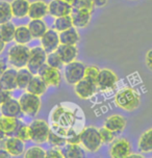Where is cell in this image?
<instances>
[{"instance_id":"6da1fadb","label":"cell","mask_w":152,"mask_h":158,"mask_svg":"<svg viewBox=\"0 0 152 158\" xmlns=\"http://www.w3.org/2000/svg\"><path fill=\"white\" fill-rule=\"evenodd\" d=\"M141 96L137 89L132 87H124L115 96V104L127 111H132L140 106Z\"/></svg>"},{"instance_id":"7a4b0ae2","label":"cell","mask_w":152,"mask_h":158,"mask_svg":"<svg viewBox=\"0 0 152 158\" xmlns=\"http://www.w3.org/2000/svg\"><path fill=\"white\" fill-rule=\"evenodd\" d=\"M79 138L81 147L89 153H96L103 145L99 129L96 127H84L80 131Z\"/></svg>"},{"instance_id":"3957f363","label":"cell","mask_w":152,"mask_h":158,"mask_svg":"<svg viewBox=\"0 0 152 158\" xmlns=\"http://www.w3.org/2000/svg\"><path fill=\"white\" fill-rule=\"evenodd\" d=\"M30 55V48L26 45L15 44L7 51V61L13 68L19 70L26 68Z\"/></svg>"},{"instance_id":"277c9868","label":"cell","mask_w":152,"mask_h":158,"mask_svg":"<svg viewBox=\"0 0 152 158\" xmlns=\"http://www.w3.org/2000/svg\"><path fill=\"white\" fill-rule=\"evenodd\" d=\"M30 132V140L35 143H44L48 140L51 131L49 124L42 118H36L28 125Z\"/></svg>"},{"instance_id":"5b68a950","label":"cell","mask_w":152,"mask_h":158,"mask_svg":"<svg viewBox=\"0 0 152 158\" xmlns=\"http://www.w3.org/2000/svg\"><path fill=\"white\" fill-rule=\"evenodd\" d=\"M19 103L21 105L23 114H26L32 118L38 115L42 105L40 96H36L28 92L21 95V97L19 98Z\"/></svg>"},{"instance_id":"8992f818","label":"cell","mask_w":152,"mask_h":158,"mask_svg":"<svg viewBox=\"0 0 152 158\" xmlns=\"http://www.w3.org/2000/svg\"><path fill=\"white\" fill-rule=\"evenodd\" d=\"M86 66L83 63L74 60L72 63L65 64L64 68V78L66 82L70 85H74L84 77Z\"/></svg>"},{"instance_id":"52a82bcc","label":"cell","mask_w":152,"mask_h":158,"mask_svg":"<svg viewBox=\"0 0 152 158\" xmlns=\"http://www.w3.org/2000/svg\"><path fill=\"white\" fill-rule=\"evenodd\" d=\"M118 82H119V78L114 71L108 68L100 70L97 78V87L102 93L112 92V89H116Z\"/></svg>"},{"instance_id":"ba28073f","label":"cell","mask_w":152,"mask_h":158,"mask_svg":"<svg viewBox=\"0 0 152 158\" xmlns=\"http://www.w3.org/2000/svg\"><path fill=\"white\" fill-rule=\"evenodd\" d=\"M47 54L48 53L45 51V49L42 46H35L30 48L29 60H28L26 68L33 75L38 74L39 70L46 64Z\"/></svg>"},{"instance_id":"9c48e42d","label":"cell","mask_w":152,"mask_h":158,"mask_svg":"<svg viewBox=\"0 0 152 158\" xmlns=\"http://www.w3.org/2000/svg\"><path fill=\"white\" fill-rule=\"evenodd\" d=\"M45 81V83L48 86L57 87L61 82V73L60 69L50 67L47 64H45L43 67L39 70L38 74Z\"/></svg>"},{"instance_id":"30bf717a","label":"cell","mask_w":152,"mask_h":158,"mask_svg":"<svg viewBox=\"0 0 152 158\" xmlns=\"http://www.w3.org/2000/svg\"><path fill=\"white\" fill-rule=\"evenodd\" d=\"M97 89V84L86 77H83L77 83L74 84V92L76 96L82 100L91 99L95 95Z\"/></svg>"},{"instance_id":"8fae6325","label":"cell","mask_w":152,"mask_h":158,"mask_svg":"<svg viewBox=\"0 0 152 158\" xmlns=\"http://www.w3.org/2000/svg\"><path fill=\"white\" fill-rule=\"evenodd\" d=\"M131 153V143L127 138H117L111 143L109 156L112 158H127Z\"/></svg>"},{"instance_id":"7c38bea8","label":"cell","mask_w":152,"mask_h":158,"mask_svg":"<svg viewBox=\"0 0 152 158\" xmlns=\"http://www.w3.org/2000/svg\"><path fill=\"white\" fill-rule=\"evenodd\" d=\"M72 10V4L63 0H51L48 3V14L53 18L71 15Z\"/></svg>"},{"instance_id":"4fadbf2b","label":"cell","mask_w":152,"mask_h":158,"mask_svg":"<svg viewBox=\"0 0 152 158\" xmlns=\"http://www.w3.org/2000/svg\"><path fill=\"white\" fill-rule=\"evenodd\" d=\"M41 46L44 48L47 53L53 52L60 46V33L55 29H47V31L42 35Z\"/></svg>"},{"instance_id":"5bb4252c","label":"cell","mask_w":152,"mask_h":158,"mask_svg":"<svg viewBox=\"0 0 152 158\" xmlns=\"http://www.w3.org/2000/svg\"><path fill=\"white\" fill-rule=\"evenodd\" d=\"M92 12L86 8H74L71 13L73 26L76 28H86L91 22Z\"/></svg>"},{"instance_id":"9a60e30c","label":"cell","mask_w":152,"mask_h":158,"mask_svg":"<svg viewBox=\"0 0 152 158\" xmlns=\"http://www.w3.org/2000/svg\"><path fill=\"white\" fill-rule=\"evenodd\" d=\"M0 112H1V115H4V117L18 118H20L23 114L19 100H16V99L13 98L8 99L7 101H5L4 103L0 105Z\"/></svg>"},{"instance_id":"2e32d148","label":"cell","mask_w":152,"mask_h":158,"mask_svg":"<svg viewBox=\"0 0 152 158\" xmlns=\"http://www.w3.org/2000/svg\"><path fill=\"white\" fill-rule=\"evenodd\" d=\"M22 123L23 122L18 118L4 117V115L0 117V127L3 130L5 136H15Z\"/></svg>"},{"instance_id":"e0dca14e","label":"cell","mask_w":152,"mask_h":158,"mask_svg":"<svg viewBox=\"0 0 152 158\" xmlns=\"http://www.w3.org/2000/svg\"><path fill=\"white\" fill-rule=\"evenodd\" d=\"M56 53L60 56L64 64L76 60L78 56V48L76 45H64L60 44L57 49L55 50Z\"/></svg>"},{"instance_id":"ac0fdd59","label":"cell","mask_w":152,"mask_h":158,"mask_svg":"<svg viewBox=\"0 0 152 158\" xmlns=\"http://www.w3.org/2000/svg\"><path fill=\"white\" fill-rule=\"evenodd\" d=\"M126 125H127V120L121 114H112L104 122V127L109 129L116 135L122 133L126 128Z\"/></svg>"},{"instance_id":"d6986e66","label":"cell","mask_w":152,"mask_h":158,"mask_svg":"<svg viewBox=\"0 0 152 158\" xmlns=\"http://www.w3.org/2000/svg\"><path fill=\"white\" fill-rule=\"evenodd\" d=\"M4 149L7 151V153L11 156H21L25 152V142H23V140L17 136H7Z\"/></svg>"},{"instance_id":"ffe728a7","label":"cell","mask_w":152,"mask_h":158,"mask_svg":"<svg viewBox=\"0 0 152 158\" xmlns=\"http://www.w3.org/2000/svg\"><path fill=\"white\" fill-rule=\"evenodd\" d=\"M0 85L7 91L13 92L17 87V69L15 68H7L0 77Z\"/></svg>"},{"instance_id":"44dd1931","label":"cell","mask_w":152,"mask_h":158,"mask_svg":"<svg viewBox=\"0 0 152 158\" xmlns=\"http://www.w3.org/2000/svg\"><path fill=\"white\" fill-rule=\"evenodd\" d=\"M48 15V3L43 0L30 2L28 17L30 19H43Z\"/></svg>"},{"instance_id":"7402d4cb","label":"cell","mask_w":152,"mask_h":158,"mask_svg":"<svg viewBox=\"0 0 152 158\" xmlns=\"http://www.w3.org/2000/svg\"><path fill=\"white\" fill-rule=\"evenodd\" d=\"M29 6H30L29 0H13L11 2V8H12L13 17L18 19H22L27 17Z\"/></svg>"},{"instance_id":"603a6c76","label":"cell","mask_w":152,"mask_h":158,"mask_svg":"<svg viewBox=\"0 0 152 158\" xmlns=\"http://www.w3.org/2000/svg\"><path fill=\"white\" fill-rule=\"evenodd\" d=\"M47 89H48V85L45 83V81L42 79V77H40L39 75H33L32 79L30 80L29 84L26 87V92L41 97L46 93Z\"/></svg>"},{"instance_id":"cb8c5ba5","label":"cell","mask_w":152,"mask_h":158,"mask_svg":"<svg viewBox=\"0 0 152 158\" xmlns=\"http://www.w3.org/2000/svg\"><path fill=\"white\" fill-rule=\"evenodd\" d=\"M80 41V35L76 27H71L60 32V43L64 45H77Z\"/></svg>"},{"instance_id":"d4e9b609","label":"cell","mask_w":152,"mask_h":158,"mask_svg":"<svg viewBox=\"0 0 152 158\" xmlns=\"http://www.w3.org/2000/svg\"><path fill=\"white\" fill-rule=\"evenodd\" d=\"M27 27L29 28L33 39H41L42 35L48 29L47 24L45 23V21H43V19H32Z\"/></svg>"},{"instance_id":"484cf974","label":"cell","mask_w":152,"mask_h":158,"mask_svg":"<svg viewBox=\"0 0 152 158\" xmlns=\"http://www.w3.org/2000/svg\"><path fill=\"white\" fill-rule=\"evenodd\" d=\"M61 151H63L64 156L66 158L84 157V152H86L80 143H67L61 148Z\"/></svg>"},{"instance_id":"4316f807","label":"cell","mask_w":152,"mask_h":158,"mask_svg":"<svg viewBox=\"0 0 152 158\" xmlns=\"http://www.w3.org/2000/svg\"><path fill=\"white\" fill-rule=\"evenodd\" d=\"M32 32H30L29 28L25 25H21V26L16 27L15 36H14V41L16 42V44H21V45H27L32 42Z\"/></svg>"},{"instance_id":"83f0119b","label":"cell","mask_w":152,"mask_h":158,"mask_svg":"<svg viewBox=\"0 0 152 158\" xmlns=\"http://www.w3.org/2000/svg\"><path fill=\"white\" fill-rule=\"evenodd\" d=\"M137 148L141 153H151L152 152V128L146 130L140 136Z\"/></svg>"},{"instance_id":"f1b7e54d","label":"cell","mask_w":152,"mask_h":158,"mask_svg":"<svg viewBox=\"0 0 152 158\" xmlns=\"http://www.w3.org/2000/svg\"><path fill=\"white\" fill-rule=\"evenodd\" d=\"M33 74L27 68H22L17 71V87L20 89H26L30 80L32 79Z\"/></svg>"},{"instance_id":"f546056e","label":"cell","mask_w":152,"mask_h":158,"mask_svg":"<svg viewBox=\"0 0 152 158\" xmlns=\"http://www.w3.org/2000/svg\"><path fill=\"white\" fill-rule=\"evenodd\" d=\"M16 26L14 25L13 22H6V23L0 24V38L5 42V44L11 43L14 41L15 36Z\"/></svg>"},{"instance_id":"4dcf8cb0","label":"cell","mask_w":152,"mask_h":158,"mask_svg":"<svg viewBox=\"0 0 152 158\" xmlns=\"http://www.w3.org/2000/svg\"><path fill=\"white\" fill-rule=\"evenodd\" d=\"M73 27V22H72V18L71 15L68 16H63V17H58V18H55L54 22H53V29H55L58 33L64 31V30H67L69 28Z\"/></svg>"},{"instance_id":"1f68e13d","label":"cell","mask_w":152,"mask_h":158,"mask_svg":"<svg viewBox=\"0 0 152 158\" xmlns=\"http://www.w3.org/2000/svg\"><path fill=\"white\" fill-rule=\"evenodd\" d=\"M12 18L13 13L11 8V3L5 0H1L0 1V24L12 21Z\"/></svg>"},{"instance_id":"d6a6232c","label":"cell","mask_w":152,"mask_h":158,"mask_svg":"<svg viewBox=\"0 0 152 158\" xmlns=\"http://www.w3.org/2000/svg\"><path fill=\"white\" fill-rule=\"evenodd\" d=\"M23 155L25 158H45L46 157V150H44L42 147L32 146L28 148Z\"/></svg>"},{"instance_id":"836d02e7","label":"cell","mask_w":152,"mask_h":158,"mask_svg":"<svg viewBox=\"0 0 152 158\" xmlns=\"http://www.w3.org/2000/svg\"><path fill=\"white\" fill-rule=\"evenodd\" d=\"M49 145L54 148H63V147L67 143V138L61 136L60 134L55 133L54 131H50L48 140Z\"/></svg>"},{"instance_id":"e575fe53","label":"cell","mask_w":152,"mask_h":158,"mask_svg":"<svg viewBox=\"0 0 152 158\" xmlns=\"http://www.w3.org/2000/svg\"><path fill=\"white\" fill-rule=\"evenodd\" d=\"M46 64L50 67L56 68V69H61L64 67V64L61 61V59L60 58V56L56 53V51L50 52L47 54V59H46Z\"/></svg>"},{"instance_id":"d590c367","label":"cell","mask_w":152,"mask_h":158,"mask_svg":"<svg viewBox=\"0 0 152 158\" xmlns=\"http://www.w3.org/2000/svg\"><path fill=\"white\" fill-rule=\"evenodd\" d=\"M99 132H100V136H101V139H102V143H112L116 139V134L114 132H112L109 129H108L106 127H102V128L99 129Z\"/></svg>"},{"instance_id":"8d00e7d4","label":"cell","mask_w":152,"mask_h":158,"mask_svg":"<svg viewBox=\"0 0 152 158\" xmlns=\"http://www.w3.org/2000/svg\"><path fill=\"white\" fill-rule=\"evenodd\" d=\"M100 69L96 66H87L84 70V77L90 79V80L94 81L97 84V78L99 75Z\"/></svg>"},{"instance_id":"74e56055","label":"cell","mask_w":152,"mask_h":158,"mask_svg":"<svg viewBox=\"0 0 152 158\" xmlns=\"http://www.w3.org/2000/svg\"><path fill=\"white\" fill-rule=\"evenodd\" d=\"M72 6L74 8H86V10H91L93 13L96 5H95L93 0H76Z\"/></svg>"},{"instance_id":"f35d334b","label":"cell","mask_w":152,"mask_h":158,"mask_svg":"<svg viewBox=\"0 0 152 158\" xmlns=\"http://www.w3.org/2000/svg\"><path fill=\"white\" fill-rule=\"evenodd\" d=\"M15 136L20 138V139H22L25 143L30 140V132H29V127H28V125H25L24 123H22V125L20 126V128L18 129Z\"/></svg>"},{"instance_id":"ab89813d","label":"cell","mask_w":152,"mask_h":158,"mask_svg":"<svg viewBox=\"0 0 152 158\" xmlns=\"http://www.w3.org/2000/svg\"><path fill=\"white\" fill-rule=\"evenodd\" d=\"M64 153L61 148L52 147L48 151H46V158H64Z\"/></svg>"},{"instance_id":"60d3db41","label":"cell","mask_w":152,"mask_h":158,"mask_svg":"<svg viewBox=\"0 0 152 158\" xmlns=\"http://www.w3.org/2000/svg\"><path fill=\"white\" fill-rule=\"evenodd\" d=\"M11 98H12V92L7 91V89H5L3 87L0 86V105Z\"/></svg>"},{"instance_id":"b9f144b4","label":"cell","mask_w":152,"mask_h":158,"mask_svg":"<svg viewBox=\"0 0 152 158\" xmlns=\"http://www.w3.org/2000/svg\"><path fill=\"white\" fill-rule=\"evenodd\" d=\"M145 63H146V66L148 67V69L150 70V71H152V49L149 50V51L146 53Z\"/></svg>"},{"instance_id":"7bdbcfd3","label":"cell","mask_w":152,"mask_h":158,"mask_svg":"<svg viewBox=\"0 0 152 158\" xmlns=\"http://www.w3.org/2000/svg\"><path fill=\"white\" fill-rule=\"evenodd\" d=\"M7 69V63L4 58H0V77L4 73L5 70Z\"/></svg>"},{"instance_id":"ee69618b","label":"cell","mask_w":152,"mask_h":158,"mask_svg":"<svg viewBox=\"0 0 152 158\" xmlns=\"http://www.w3.org/2000/svg\"><path fill=\"white\" fill-rule=\"evenodd\" d=\"M93 1H94L95 5H96L97 7H103L108 4V0H93Z\"/></svg>"},{"instance_id":"f6af8a7d","label":"cell","mask_w":152,"mask_h":158,"mask_svg":"<svg viewBox=\"0 0 152 158\" xmlns=\"http://www.w3.org/2000/svg\"><path fill=\"white\" fill-rule=\"evenodd\" d=\"M11 157V155L7 153V151L5 149L0 148V158H8Z\"/></svg>"},{"instance_id":"bcb514c9","label":"cell","mask_w":152,"mask_h":158,"mask_svg":"<svg viewBox=\"0 0 152 158\" xmlns=\"http://www.w3.org/2000/svg\"><path fill=\"white\" fill-rule=\"evenodd\" d=\"M4 49H5V42L0 38V55L2 54V52L4 51Z\"/></svg>"},{"instance_id":"7dc6e473","label":"cell","mask_w":152,"mask_h":158,"mask_svg":"<svg viewBox=\"0 0 152 158\" xmlns=\"http://www.w3.org/2000/svg\"><path fill=\"white\" fill-rule=\"evenodd\" d=\"M127 158H144V156H143L142 154H139V153H130Z\"/></svg>"},{"instance_id":"c3c4849f","label":"cell","mask_w":152,"mask_h":158,"mask_svg":"<svg viewBox=\"0 0 152 158\" xmlns=\"http://www.w3.org/2000/svg\"><path fill=\"white\" fill-rule=\"evenodd\" d=\"M3 137H5V134H4L3 130L1 129V127H0V139H1V138H3Z\"/></svg>"},{"instance_id":"681fc988","label":"cell","mask_w":152,"mask_h":158,"mask_svg":"<svg viewBox=\"0 0 152 158\" xmlns=\"http://www.w3.org/2000/svg\"><path fill=\"white\" fill-rule=\"evenodd\" d=\"M63 1H66V2H68V3H70V4H72V5H73V3H74L76 0H63Z\"/></svg>"},{"instance_id":"f907efd6","label":"cell","mask_w":152,"mask_h":158,"mask_svg":"<svg viewBox=\"0 0 152 158\" xmlns=\"http://www.w3.org/2000/svg\"><path fill=\"white\" fill-rule=\"evenodd\" d=\"M0 86H1V85H0Z\"/></svg>"}]
</instances>
